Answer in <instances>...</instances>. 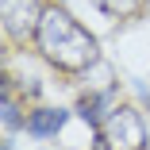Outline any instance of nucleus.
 <instances>
[{"instance_id":"4","label":"nucleus","mask_w":150,"mask_h":150,"mask_svg":"<svg viewBox=\"0 0 150 150\" xmlns=\"http://www.w3.org/2000/svg\"><path fill=\"white\" fill-rule=\"evenodd\" d=\"M66 119H69L66 108H39V112L27 115V131L39 135V139H50V135H58L66 127Z\"/></svg>"},{"instance_id":"8","label":"nucleus","mask_w":150,"mask_h":150,"mask_svg":"<svg viewBox=\"0 0 150 150\" xmlns=\"http://www.w3.org/2000/svg\"><path fill=\"white\" fill-rule=\"evenodd\" d=\"M58 4H62V0H58Z\"/></svg>"},{"instance_id":"3","label":"nucleus","mask_w":150,"mask_h":150,"mask_svg":"<svg viewBox=\"0 0 150 150\" xmlns=\"http://www.w3.org/2000/svg\"><path fill=\"white\" fill-rule=\"evenodd\" d=\"M42 4L39 0H0V16H4V31L12 39H27L31 31H39L42 19Z\"/></svg>"},{"instance_id":"7","label":"nucleus","mask_w":150,"mask_h":150,"mask_svg":"<svg viewBox=\"0 0 150 150\" xmlns=\"http://www.w3.org/2000/svg\"><path fill=\"white\" fill-rule=\"evenodd\" d=\"M0 119H4V131L12 135V131H19V108L4 96V104H0Z\"/></svg>"},{"instance_id":"6","label":"nucleus","mask_w":150,"mask_h":150,"mask_svg":"<svg viewBox=\"0 0 150 150\" xmlns=\"http://www.w3.org/2000/svg\"><path fill=\"white\" fill-rule=\"evenodd\" d=\"M100 12H108L112 19H131L142 12V0H93Z\"/></svg>"},{"instance_id":"2","label":"nucleus","mask_w":150,"mask_h":150,"mask_svg":"<svg viewBox=\"0 0 150 150\" xmlns=\"http://www.w3.org/2000/svg\"><path fill=\"white\" fill-rule=\"evenodd\" d=\"M104 146L108 150H146V127L135 108H112L104 119Z\"/></svg>"},{"instance_id":"5","label":"nucleus","mask_w":150,"mask_h":150,"mask_svg":"<svg viewBox=\"0 0 150 150\" xmlns=\"http://www.w3.org/2000/svg\"><path fill=\"white\" fill-rule=\"evenodd\" d=\"M77 115L88 127H100L108 119V93H85V96H77Z\"/></svg>"},{"instance_id":"1","label":"nucleus","mask_w":150,"mask_h":150,"mask_svg":"<svg viewBox=\"0 0 150 150\" xmlns=\"http://www.w3.org/2000/svg\"><path fill=\"white\" fill-rule=\"evenodd\" d=\"M35 42H39V54L54 69H62V73H81L88 66H96V58H100L96 39L88 35L66 8H46L42 12Z\"/></svg>"}]
</instances>
